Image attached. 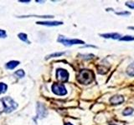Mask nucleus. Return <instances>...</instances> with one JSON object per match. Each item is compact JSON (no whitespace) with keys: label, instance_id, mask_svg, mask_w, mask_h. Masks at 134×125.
<instances>
[{"label":"nucleus","instance_id":"nucleus-11","mask_svg":"<svg viewBox=\"0 0 134 125\" xmlns=\"http://www.w3.org/2000/svg\"><path fill=\"white\" fill-rule=\"evenodd\" d=\"M127 73L129 75V76H132V77L134 76V62L127 67Z\"/></svg>","mask_w":134,"mask_h":125},{"label":"nucleus","instance_id":"nucleus-17","mask_svg":"<svg viewBox=\"0 0 134 125\" xmlns=\"http://www.w3.org/2000/svg\"><path fill=\"white\" fill-rule=\"evenodd\" d=\"M14 74L16 75L17 77H19V78H23L24 76V72L22 69H20V70L16 71Z\"/></svg>","mask_w":134,"mask_h":125},{"label":"nucleus","instance_id":"nucleus-16","mask_svg":"<svg viewBox=\"0 0 134 125\" xmlns=\"http://www.w3.org/2000/svg\"><path fill=\"white\" fill-rule=\"evenodd\" d=\"M120 40H121V41H133L134 40V37H132V36H125V37L121 38Z\"/></svg>","mask_w":134,"mask_h":125},{"label":"nucleus","instance_id":"nucleus-4","mask_svg":"<svg viewBox=\"0 0 134 125\" xmlns=\"http://www.w3.org/2000/svg\"><path fill=\"white\" fill-rule=\"evenodd\" d=\"M52 91L54 94L60 96L65 95L67 93L66 89L62 83H54L52 85Z\"/></svg>","mask_w":134,"mask_h":125},{"label":"nucleus","instance_id":"nucleus-21","mask_svg":"<svg viewBox=\"0 0 134 125\" xmlns=\"http://www.w3.org/2000/svg\"><path fill=\"white\" fill-rule=\"evenodd\" d=\"M20 2H21V3H29V1H22V0H21Z\"/></svg>","mask_w":134,"mask_h":125},{"label":"nucleus","instance_id":"nucleus-19","mask_svg":"<svg viewBox=\"0 0 134 125\" xmlns=\"http://www.w3.org/2000/svg\"><path fill=\"white\" fill-rule=\"evenodd\" d=\"M116 14H117V15H129L130 14V12H116Z\"/></svg>","mask_w":134,"mask_h":125},{"label":"nucleus","instance_id":"nucleus-14","mask_svg":"<svg viewBox=\"0 0 134 125\" xmlns=\"http://www.w3.org/2000/svg\"><path fill=\"white\" fill-rule=\"evenodd\" d=\"M19 39H21L24 42H26V43H29V41L28 40V38H27V35L25 34V33H19Z\"/></svg>","mask_w":134,"mask_h":125},{"label":"nucleus","instance_id":"nucleus-9","mask_svg":"<svg viewBox=\"0 0 134 125\" xmlns=\"http://www.w3.org/2000/svg\"><path fill=\"white\" fill-rule=\"evenodd\" d=\"M38 24L40 25H44V26H58V25H61L62 22H38Z\"/></svg>","mask_w":134,"mask_h":125},{"label":"nucleus","instance_id":"nucleus-13","mask_svg":"<svg viewBox=\"0 0 134 125\" xmlns=\"http://www.w3.org/2000/svg\"><path fill=\"white\" fill-rule=\"evenodd\" d=\"M7 89H8V86L5 84V83H0V94L5 93Z\"/></svg>","mask_w":134,"mask_h":125},{"label":"nucleus","instance_id":"nucleus-20","mask_svg":"<svg viewBox=\"0 0 134 125\" xmlns=\"http://www.w3.org/2000/svg\"><path fill=\"white\" fill-rule=\"evenodd\" d=\"M6 37V33L4 30H1L0 29V38H5Z\"/></svg>","mask_w":134,"mask_h":125},{"label":"nucleus","instance_id":"nucleus-23","mask_svg":"<svg viewBox=\"0 0 134 125\" xmlns=\"http://www.w3.org/2000/svg\"><path fill=\"white\" fill-rule=\"evenodd\" d=\"M65 125H72V124H71V123H65Z\"/></svg>","mask_w":134,"mask_h":125},{"label":"nucleus","instance_id":"nucleus-6","mask_svg":"<svg viewBox=\"0 0 134 125\" xmlns=\"http://www.w3.org/2000/svg\"><path fill=\"white\" fill-rule=\"evenodd\" d=\"M48 114V111L46 110L45 107L40 103H38L37 104V116L39 118H44Z\"/></svg>","mask_w":134,"mask_h":125},{"label":"nucleus","instance_id":"nucleus-1","mask_svg":"<svg viewBox=\"0 0 134 125\" xmlns=\"http://www.w3.org/2000/svg\"><path fill=\"white\" fill-rule=\"evenodd\" d=\"M94 80V74L92 71L88 69L81 70L77 76V81L82 84H89Z\"/></svg>","mask_w":134,"mask_h":125},{"label":"nucleus","instance_id":"nucleus-12","mask_svg":"<svg viewBox=\"0 0 134 125\" xmlns=\"http://www.w3.org/2000/svg\"><path fill=\"white\" fill-rule=\"evenodd\" d=\"M132 113H133V108H127L123 111L122 114L125 115V116H128V115H131Z\"/></svg>","mask_w":134,"mask_h":125},{"label":"nucleus","instance_id":"nucleus-10","mask_svg":"<svg viewBox=\"0 0 134 125\" xmlns=\"http://www.w3.org/2000/svg\"><path fill=\"white\" fill-rule=\"evenodd\" d=\"M19 64V61H10L6 64V68L8 69H14L15 68V67H17Z\"/></svg>","mask_w":134,"mask_h":125},{"label":"nucleus","instance_id":"nucleus-24","mask_svg":"<svg viewBox=\"0 0 134 125\" xmlns=\"http://www.w3.org/2000/svg\"><path fill=\"white\" fill-rule=\"evenodd\" d=\"M111 125H116V124H111Z\"/></svg>","mask_w":134,"mask_h":125},{"label":"nucleus","instance_id":"nucleus-18","mask_svg":"<svg viewBox=\"0 0 134 125\" xmlns=\"http://www.w3.org/2000/svg\"><path fill=\"white\" fill-rule=\"evenodd\" d=\"M126 5H127L128 8H132V9H134V2H132V3L127 2V3H126Z\"/></svg>","mask_w":134,"mask_h":125},{"label":"nucleus","instance_id":"nucleus-2","mask_svg":"<svg viewBox=\"0 0 134 125\" xmlns=\"http://www.w3.org/2000/svg\"><path fill=\"white\" fill-rule=\"evenodd\" d=\"M2 103L3 105V109L5 113H11L15 110L18 104L15 103V101L10 97H4L2 98Z\"/></svg>","mask_w":134,"mask_h":125},{"label":"nucleus","instance_id":"nucleus-5","mask_svg":"<svg viewBox=\"0 0 134 125\" xmlns=\"http://www.w3.org/2000/svg\"><path fill=\"white\" fill-rule=\"evenodd\" d=\"M56 77L60 82H66L69 78V73L65 69L59 68L56 71Z\"/></svg>","mask_w":134,"mask_h":125},{"label":"nucleus","instance_id":"nucleus-3","mask_svg":"<svg viewBox=\"0 0 134 125\" xmlns=\"http://www.w3.org/2000/svg\"><path fill=\"white\" fill-rule=\"evenodd\" d=\"M58 42L63 43L65 46H71V45H75V44H83L84 42L81 40H78V39H65V37L60 36L58 38Z\"/></svg>","mask_w":134,"mask_h":125},{"label":"nucleus","instance_id":"nucleus-22","mask_svg":"<svg viewBox=\"0 0 134 125\" xmlns=\"http://www.w3.org/2000/svg\"><path fill=\"white\" fill-rule=\"evenodd\" d=\"M128 28H129V29H132V30H134V27H129Z\"/></svg>","mask_w":134,"mask_h":125},{"label":"nucleus","instance_id":"nucleus-8","mask_svg":"<svg viewBox=\"0 0 134 125\" xmlns=\"http://www.w3.org/2000/svg\"><path fill=\"white\" fill-rule=\"evenodd\" d=\"M100 36L103 38H106V39H121V35L119 33H106V34H100Z\"/></svg>","mask_w":134,"mask_h":125},{"label":"nucleus","instance_id":"nucleus-15","mask_svg":"<svg viewBox=\"0 0 134 125\" xmlns=\"http://www.w3.org/2000/svg\"><path fill=\"white\" fill-rule=\"evenodd\" d=\"M65 53L63 52H60V53H52L50 54V55L47 56V58H46V59H48V58H55V57H60L61 55H63Z\"/></svg>","mask_w":134,"mask_h":125},{"label":"nucleus","instance_id":"nucleus-7","mask_svg":"<svg viewBox=\"0 0 134 125\" xmlns=\"http://www.w3.org/2000/svg\"><path fill=\"white\" fill-rule=\"evenodd\" d=\"M123 101H124V98L122 97V96H121V95H115V96H113L112 98H111V99H110L111 103L114 104V105L120 104Z\"/></svg>","mask_w":134,"mask_h":125}]
</instances>
